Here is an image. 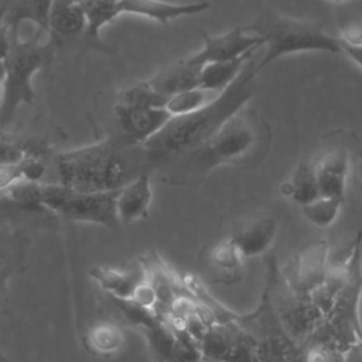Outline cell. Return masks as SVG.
Returning a JSON list of instances; mask_svg holds the SVG:
<instances>
[{"instance_id": "cell-1", "label": "cell", "mask_w": 362, "mask_h": 362, "mask_svg": "<svg viewBox=\"0 0 362 362\" xmlns=\"http://www.w3.org/2000/svg\"><path fill=\"white\" fill-rule=\"evenodd\" d=\"M257 74V64L252 57L212 103L191 113L171 116L153 137L141 144L147 163L154 168H168L205 143L228 117L252 98Z\"/></svg>"}, {"instance_id": "cell-2", "label": "cell", "mask_w": 362, "mask_h": 362, "mask_svg": "<svg viewBox=\"0 0 362 362\" xmlns=\"http://www.w3.org/2000/svg\"><path fill=\"white\" fill-rule=\"evenodd\" d=\"M270 140L267 122L253 109L243 106L205 143L167 168L171 170L170 182L187 185L219 165L260 161L267 154Z\"/></svg>"}, {"instance_id": "cell-3", "label": "cell", "mask_w": 362, "mask_h": 362, "mask_svg": "<svg viewBox=\"0 0 362 362\" xmlns=\"http://www.w3.org/2000/svg\"><path fill=\"white\" fill-rule=\"evenodd\" d=\"M127 146L120 140L106 139L59 153L57 170L59 184L83 192L116 191L141 173L143 161L132 156Z\"/></svg>"}, {"instance_id": "cell-4", "label": "cell", "mask_w": 362, "mask_h": 362, "mask_svg": "<svg viewBox=\"0 0 362 362\" xmlns=\"http://www.w3.org/2000/svg\"><path fill=\"white\" fill-rule=\"evenodd\" d=\"M10 37V49L3 59L6 74L0 92V127L13 123L18 109L34 102V75L52 52L49 35L42 31L18 30Z\"/></svg>"}, {"instance_id": "cell-5", "label": "cell", "mask_w": 362, "mask_h": 362, "mask_svg": "<svg viewBox=\"0 0 362 362\" xmlns=\"http://www.w3.org/2000/svg\"><path fill=\"white\" fill-rule=\"evenodd\" d=\"M246 31L263 38L266 51L257 64V72L273 61L297 52L341 54L337 35H329L321 23L298 20L264 7L247 25Z\"/></svg>"}, {"instance_id": "cell-6", "label": "cell", "mask_w": 362, "mask_h": 362, "mask_svg": "<svg viewBox=\"0 0 362 362\" xmlns=\"http://www.w3.org/2000/svg\"><path fill=\"white\" fill-rule=\"evenodd\" d=\"M362 232L358 233L341 264L342 281L329 311L314 329L310 341L331 344L344 352L355 342L362 341L359 305L362 300Z\"/></svg>"}, {"instance_id": "cell-7", "label": "cell", "mask_w": 362, "mask_h": 362, "mask_svg": "<svg viewBox=\"0 0 362 362\" xmlns=\"http://www.w3.org/2000/svg\"><path fill=\"white\" fill-rule=\"evenodd\" d=\"M116 191L83 192L59 182H34L33 209H47L68 221L116 228L120 225L115 205Z\"/></svg>"}, {"instance_id": "cell-8", "label": "cell", "mask_w": 362, "mask_h": 362, "mask_svg": "<svg viewBox=\"0 0 362 362\" xmlns=\"http://www.w3.org/2000/svg\"><path fill=\"white\" fill-rule=\"evenodd\" d=\"M235 320L250 337L256 362H301L303 345L297 344L283 328L266 283L256 310L235 314Z\"/></svg>"}, {"instance_id": "cell-9", "label": "cell", "mask_w": 362, "mask_h": 362, "mask_svg": "<svg viewBox=\"0 0 362 362\" xmlns=\"http://www.w3.org/2000/svg\"><path fill=\"white\" fill-rule=\"evenodd\" d=\"M201 362H256L253 344L235 314L215 320L198 337Z\"/></svg>"}, {"instance_id": "cell-10", "label": "cell", "mask_w": 362, "mask_h": 362, "mask_svg": "<svg viewBox=\"0 0 362 362\" xmlns=\"http://www.w3.org/2000/svg\"><path fill=\"white\" fill-rule=\"evenodd\" d=\"M329 245L325 239L304 245L280 270L284 283L296 293L308 296L329 274Z\"/></svg>"}, {"instance_id": "cell-11", "label": "cell", "mask_w": 362, "mask_h": 362, "mask_svg": "<svg viewBox=\"0 0 362 362\" xmlns=\"http://www.w3.org/2000/svg\"><path fill=\"white\" fill-rule=\"evenodd\" d=\"M171 115L165 107L130 105L117 102L115 120L119 130V140L127 146H141L153 137Z\"/></svg>"}, {"instance_id": "cell-12", "label": "cell", "mask_w": 362, "mask_h": 362, "mask_svg": "<svg viewBox=\"0 0 362 362\" xmlns=\"http://www.w3.org/2000/svg\"><path fill=\"white\" fill-rule=\"evenodd\" d=\"M204 40L202 48L184 58V61L194 66H202L209 62L235 59L255 48L263 47L264 41L259 35L246 31L243 25L235 27L219 35H209L199 31Z\"/></svg>"}, {"instance_id": "cell-13", "label": "cell", "mask_w": 362, "mask_h": 362, "mask_svg": "<svg viewBox=\"0 0 362 362\" xmlns=\"http://www.w3.org/2000/svg\"><path fill=\"white\" fill-rule=\"evenodd\" d=\"M349 168V154L345 148L337 147L324 151L315 161H313L320 194L345 199Z\"/></svg>"}, {"instance_id": "cell-14", "label": "cell", "mask_w": 362, "mask_h": 362, "mask_svg": "<svg viewBox=\"0 0 362 362\" xmlns=\"http://www.w3.org/2000/svg\"><path fill=\"white\" fill-rule=\"evenodd\" d=\"M211 7L208 1H195V3H170L164 0H119L117 13L132 14L144 17L153 21H157L163 25L185 17L194 16L206 11Z\"/></svg>"}, {"instance_id": "cell-15", "label": "cell", "mask_w": 362, "mask_h": 362, "mask_svg": "<svg viewBox=\"0 0 362 362\" xmlns=\"http://www.w3.org/2000/svg\"><path fill=\"white\" fill-rule=\"evenodd\" d=\"M86 17L81 0H52L48 31L51 45H61L71 40H82Z\"/></svg>"}, {"instance_id": "cell-16", "label": "cell", "mask_w": 362, "mask_h": 362, "mask_svg": "<svg viewBox=\"0 0 362 362\" xmlns=\"http://www.w3.org/2000/svg\"><path fill=\"white\" fill-rule=\"evenodd\" d=\"M153 201L150 174H141L116 191V215L119 223H132L147 218Z\"/></svg>"}, {"instance_id": "cell-17", "label": "cell", "mask_w": 362, "mask_h": 362, "mask_svg": "<svg viewBox=\"0 0 362 362\" xmlns=\"http://www.w3.org/2000/svg\"><path fill=\"white\" fill-rule=\"evenodd\" d=\"M243 260V255L232 238L228 236L209 247L205 266L212 281L232 284L242 277Z\"/></svg>"}, {"instance_id": "cell-18", "label": "cell", "mask_w": 362, "mask_h": 362, "mask_svg": "<svg viewBox=\"0 0 362 362\" xmlns=\"http://www.w3.org/2000/svg\"><path fill=\"white\" fill-rule=\"evenodd\" d=\"M277 236V221L272 216H259L230 235L243 257L264 255Z\"/></svg>"}, {"instance_id": "cell-19", "label": "cell", "mask_w": 362, "mask_h": 362, "mask_svg": "<svg viewBox=\"0 0 362 362\" xmlns=\"http://www.w3.org/2000/svg\"><path fill=\"white\" fill-rule=\"evenodd\" d=\"M199 69L201 66L189 65L182 58L158 71L153 78L147 79V82L156 92L170 99L180 92L197 88Z\"/></svg>"}, {"instance_id": "cell-20", "label": "cell", "mask_w": 362, "mask_h": 362, "mask_svg": "<svg viewBox=\"0 0 362 362\" xmlns=\"http://www.w3.org/2000/svg\"><path fill=\"white\" fill-rule=\"evenodd\" d=\"M92 279L116 300H130L137 284L146 277L143 264L132 269L95 267L90 270Z\"/></svg>"}, {"instance_id": "cell-21", "label": "cell", "mask_w": 362, "mask_h": 362, "mask_svg": "<svg viewBox=\"0 0 362 362\" xmlns=\"http://www.w3.org/2000/svg\"><path fill=\"white\" fill-rule=\"evenodd\" d=\"M259 48H255L235 59L209 62L201 66L198 76V86L222 92L240 74L246 62L256 55Z\"/></svg>"}, {"instance_id": "cell-22", "label": "cell", "mask_w": 362, "mask_h": 362, "mask_svg": "<svg viewBox=\"0 0 362 362\" xmlns=\"http://www.w3.org/2000/svg\"><path fill=\"white\" fill-rule=\"evenodd\" d=\"M52 0H16L10 8L6 7L4 21L8 30L20 25H31L48 33V17Z\"/></svg>"}, {"instance_id": "cell-23", "label": "cell", "mask_w": 362, "mask_h": 362, "mask_svg": "<svg viewBox=\"0 0 362 362\" xmlns=\"http://www.w3.org/2000/svg\"><path fill=\"white\" fill-rule=\"evenodd\" d=\"M283 189L284 194L291 198L298 206L318 198L321 194L314 175L313 163L304 160L298 161L290 178L283 185Z\"/></svg>"}, {"instance_id": "cell-24", "label": "cell", "mask_w": 362, "mask_h": 362, "mask_svg": "<svg viewBox=\"0 0 362 362\" xmlns=\"http://www.w3.org/2000/svg\"><path fill=\"white\" fill-rule=\"evenodd\" d=\"M124 332L115 322H96L89 328L86 334V345L95 355H115L124 346Z\"/></svg>"}, {"instance_id": "cell-25", "label": "cell", "mask_w": 362, "mask_h": 362, "mask_svg": "<svg viewBox=\"0 0 362 362\" xmlns=\"http://www.w3.org/2000/svg\"><path fill=\"white\" fill-rule=\"evenodd\" d=\"M222 92L197 86V88L184 90V92H180V93L171 96L167 100L164 107L167 109V112L171 116L191 113V112L199 110V109L208 106L209 103H212Z\"/></svg>"}, {"instance_id": "cell-26", "label": "cell", "mask_w": 362, "mask_h": 362, "mask_svg": "<svg viewBox=\"0 0 362 362\" xmlns=\"http://www.w3.org/2000/svg\"><path fill=\"white\" fill-rule=\"evenodd\" d=\"M342 198H335V197H324L320 195L314 201L304 204L300 206L301 215L314 226L317 228H328L331 226L344 205Z\"/></svg>"}, {"instance_id": "cell-27", "label": "cell", "mask_w": 362, "mask_h": 362, "mask_svg": "<svg viewBox=\"0 0 362 362\" xmlns=\"http://www.w3.org/2000/svg\"><path fill=\"white\" fill-rule=\"evenodd\" d=\"M167 98L156 92L147 81H140L119 93L117 102L130 103V105H143V106H156L164 107L167 103Z\"/></svg>"}, {"instance_id": "cell-28", "label": "cell", "mask_w": 362, "mask_h": 362, "mask_svg": "<svg viewBox=\"0 0 362 362\" xmlns=\"http://www.w3.org/2000/svg\"><path fill=\"white\" fill-rule=\"evenodd\" d=\"M345 352L331 344L310 341L303 345L301 362H344Z\"/></svg>"}, {"instance_id": "cell-29", "label": "cell", "mask_w": 362, "mask_h": 362, "mask_svg": "<svg viewBox=\"0 0 362 362\" xmlns=\"http://www.w3.org/2000/svg\"><path fill=\"white\" fill-rule=\"evenodd\" d=\"M27 154L28 153H25V150L20 144L7 140H0V165L17 164L21 160H24Z\"/></svg>"}, {"instance_id": "cell-30", "label": "cell", "mask_w": 362, "mask_h": 362, "mask_svg": "<svg viewBox=\"0 0 362 362\" xmlns=\"http://www.w3.org/2000/svg\"><path fill=\"white\" fill-rule=\"evenodd\" d=\"M21 161L17 164L0 165V192H3L4 189H7L8 187L14 185L18 181H24Z\"/></svg>"}, {"instance_id": "cell-31", "label": "cell", "mask_w": 362, "mask_h": 362, "mask_svg": "<svg viewBox=\"0 0 362 362\" xmlns=\"http://www.w3.org/2000/svg\"><path fill=\"white\" fill-rule=\"evenodd\" d=\"M337 38L348 45H362V25L348 24L339 31Z\"/></svg>"}, {"instance_id": "cell-32", "label": "cell", "mask_w": 362, "mask_h": 362, "mask_svg": "<svg viewBox=\"0 0 362 362\" xmlns=\"http://www.w3.org/2000/svg\"><path fill=\"white\" fill-rule=\"evenodd\" d=\"M4 13H6V6L0 8V59L1 61L6 58L10 49V42H11L10 30L4 21Z\"/></svg>"}, {"instance_id": "cell-33", "label": "cell", "mask_w": 362, "mask_h": 362, "mask_svg": "<svg viewBox=\"0 0 362 362\" xmlns=\"http://www.w3.org/2000/svg\"><path fill=\"white\" fill-rule=\"evenodd\" d=\"M339 47H341V54L346 55L355 65L362 68V45H348L339 41Z\"/></svg>"}, {"instance_id": "cell-34", "label": "cell", "mask_w": 362, "mask_h": 362, "mask_svg": "<svg viewBox=\"0 0 362 362\" xmlns=\"http://www.w3.org/2000/svg\"><path fill=\"white\" fill-rule=\"evenodd\" d=\"M344 362H362V341L352 344L345 351Z\"/></svg>"}, {"instance_id": "cell-35", "label": "cell", "mask_w": 362, "mask_h": 362, "mask_svg": "<svg viewBox=\"0 0 362 362\" xmlns=\"http://www.w3.org/2000/svg\"><path fill=\"white\" fill-rule=\"evenodd\" d=\"M4 74H6V69H4V62L0 59V92H1L3 81H4Z\"/></svg>"}, {"instance_id": "cell-36", "label": "cell", "mask_w": 362, "mask_h": 362, "mask_svg": "<svg viewBox=\"0 0 362 362\" xmlns=\"http://www.w3.org/2000/svg\"><path fill=\"white\" fill-rule=\"evenodd\" d=\"M0 362H13V361H11V359H8L4 354H1V352H0Z\"/></svg>"}, {"instance_id": "cell-37", "label": "cell", "mask_w": 362, "mask_h": 362, "mask_svg": "<svg viewBox=\"0 0 362 362\" xmlns=\"http://www.w3.org/2000/svg\"><path fill=\"white\" fill-rule=\"evenodd\" d=\"M359 180H361V184H362V164L359 167Z\"/></svg>"}, {"instance_id": "cell-38", "label": "cell", "mask_w": 362, "mask_h": 362, "mask_svg": "<svg viewBox=\"0 0 362 362\" xmlns=\"http://www.w3.org/2000/svg\"><path fill=\"white\" fill-rule=\"evenodd\" d=\"M331 1H335V3H341V1H346V0H331Z\"/></svg>"}, {"instance_id": "cell-39", "label": "cell", "mask_w": 362, "mask_h": 362, "mask_svg": "<svg viewBox=\"0 0 362 362\" xmlns=\"http://www.w3.org/2000/svg\"><path fill=\"white\" fill-rule=\"evenodd\" d=\"M0 263H1V257H0Z\"/></svg>"}]
</instances>
